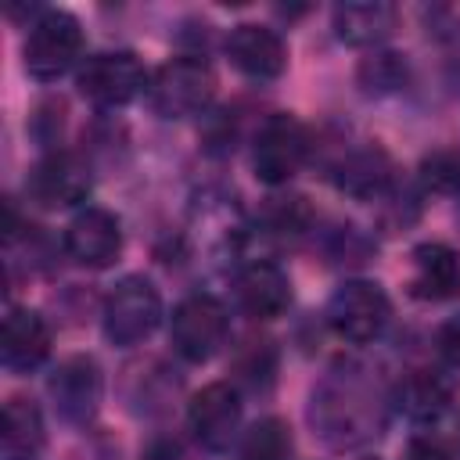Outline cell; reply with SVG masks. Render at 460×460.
I'll return each instance as SVG.
<instances>
[{
	"instance_id": "1",
	"label": "cell",
	"mask_w": 460,
	"mask_h": 460,
	"mask_svg": "<svg viewBox=\"0 0 460 460\" xmlns=\"http://www.w3.org/2000/svg\"><path fill=\"white\" fill-rule=\"evenodd\" d=\"M147 104L158 119H187L212 104L216 97V72L198 54H180L155 68L147 79Z\"/></svg>"
},
{
	"instance_id": "2",
	"label": "cell",
	"mask_w": 460,
	"mask_h": 460,
	"mask_svg": "<svg viewBox=\"0 0 460 460\" xmlns=\"http://www.w3.org/2000/svg\"><path fill=\"white\" fill-rule=\"evenodd\" d=\"M83 58V25L61 7H47L29 22L22 43V65L32 79L54 83Z\"/></svg>"
},
{
	"instance_id": "3",
	"label": "cell",
	"mask_w": 460,
	"mask_h": 460,
	"mask_svg": "<svg viewBox=\"0 0 460 460\" xmlns=\"http://www.w3.org/2000/svg\"><path fill=\"white\" fill-rule=\"evenodd\" d=\"M101 323H104V338L111 345H119V349L140 345L162 323V295H158V288L140 273L122 277L104 298Z\"/></svg>"
},
{
	"instance_id": "4",
	"label": "cell",
	"mask_w": 460,
	"mask_h": 460,
	"mask_svg": "<svg viewBox=\"0 0 460 460\" xmlns=\"http://www.w3.org/2000/svg\"><path fill=\"white\" fill-rule=\"evenodd\" d=\"M309 129L298 115L291 111H273L259 133H255V144H252V172L255 180L270 183V187H280L288 183L309 158Z\"/></svg>"
},
{
	"instance_id": "5",
	"label": "cell",
	"mask_w": 460,
	"mask_h": 460,
	"mask_svg": "<svg viewBox=\"0 0 460 460\" xmlns=\"http://www.w3.org/2000/svg\"><path fill=\"white\" fill-rule=\"evenodd\" d=\"M147 79L151 75L133 50L90 54L75 72L79 93L97 108H122V104L137 101L140 93H147Z\"/></svg>"
},
{
	"instance_id": "6",
	"label": "cell",
	"mask_w": 460,
	"mask_h": 460,
	"mask_svg": "<svg viewBox=\"0 0 460 460\" xmlns=\"http://www.w3.org/2000/svg\"><path fill=\"white\" fill-rule=\"evenodd\" d=\"M392 302L377 280H341L327 298V323L352 345H370L388 327Z\"/></svg>"
},
{
	"instance_id": "7",
	"label": "cell",
	"mask_w": 460,
	"mask_h": 460,
	"mask_svg": "<svg viewBox=\"0 0 460 460\" xmlns=\"http://www.w3.org/2000/svg\"><path fill=\"white\" fill-rule=\"evenodd\" d=\"M230 334V313L216 295H187L169 316V341L187 363H208Z\"/></svg>"
},
{
	"instance_id": "8",
	"label": "cell",
	"mask_w": 460,
	"mask_h": 460,
	"mask_svg": "<svg viewBox=\"0 0 460 460\" xmlns=\"http://www.w3.org/2000/svg\"><path fill=\"white\" fill-rule=\"evenodd\" d=\"M241 392L226 381H212L201 392H194L187 406V424L205 449L223 453L241 438Z\"/></svg>"
},
{
	"instance_id": "9",
	"label": "cell",
	"mask_w": 460,
	"mask_h": 460,
	"mask_svg": "<svg viewBox=\"0 0 460 460\" xmlns=\"http://www.w3.org/2000/svg\"><path fill=\"white\" fill-rule=\"evenodd\" d=\"M90 190H93L90 165L72 151L43 155L25 180V194L43 208H72V205L86 201Z\"/></svg>"
},
{
	"instance_id": "10",
	"label": "cell",
	"mask_w": 460,
	"mask_h": 460,
	"mask_svg": "<svg viewBox=\"0 0 460 460\" xmlns=\"http://www.w3.org/2000/svg\"><path fill=\"white\" fill-rule=\"evenodd\" d=\"M65 255L83 270H108L122 252V223L115 212L86 205L65 226Z\"/></svg>"
},
{
	"instance_id": "11",
	"label": "cell",
	"mask_w": 460,
	"mask_h": 460,
	"mask_svg": "<svg viewBox=\"0 0 460 460\" xmlns=\"http://www.w3.org/2000/svg\"><path fill=\"white\" fill-rule=\"evenodd\" d=\"M47 392L50 402L58 410V417H65L68 424H86L104 395V377L97 359L90 356H68L54 367V374L47 377Z\"/></svg>"
},
{
	"instance_id": "12",
	"label": "cell",
	"mask_w": 460,
	"mask_h": 460,
	"mask_svg": "<svg viewBox=\"0 0 460 460\" xmlns=\"http://www.w3.org/2000/svg\"><path fill=\"white\" fill-rule=\"evenodd\" d=\"M226 58L241 75L259 79V83L277 79L288 68V47H284L280 32L270 25H259V22H241L230 29Z\"/></svg>"
},
{
	"instance_id": "13",
	"label": "cell",
	"mask_w": 460,
	"mask_h": 460,
	"mask_svg": "<svg viewBox=\"0 0 460 460\" xmlns=\"http://www.w3.org/2000/svg\"><path fill=\"white\" fill-rule=\"evenodd\" d=\"M234 295L252 320H277L291 305V280L273 259H252L237 270Z\"/></svg>"
},
{
	"instance_id": "14",
	"label": "cell",
	"mask_w": 460,
	"mask_h": 460,
	"mask_svg": "<svg viewBox=\"0 0 460 460\" xmlns=\"http://www.w3.org/2000/svg\"><path fill=\"white\" fill-rule=\"evenodd\" d=\"M406 288L420 302H446L460 295V252L442 241H424L410 252Z\"/></svg>"
},
{
	"instance_id": "15",
	"label": "cell",
	"mask_w": 460,
	"mask_h": 460,
	"mask_svg": "<svg viewBox=\"0 0 460 460\" xmlns=\"http://www.w3.org/2000/svg\"><path fill=\"white\" fill-rule=\"evenodd\" d=\"M50 356V327L36 309L11 305L0 334V359L11 374H29Z\"/></svg>"
},
{
	"instance_id": "16",
	"label": "cell",
	"mask_w": 460,
	"mask_h": 460,
	"mask_svg": "<svg viewBox=\"0 0 460 460\" xmlns=\"http://www.w3.org/2000/svg\"><path fill=\"white\" fill-rule=\"evenodd\" d=\"M395 402L413 424H438L456 402V381L446 370L417 367L399 381Z\"/></svg>"
},
{
	"instance_id": "17",
	"label": "cell",
	"mask_w": 460,
	"mask_h": 460,
	"mask_svg": "<svg viewBox=\"0 0 460 460\" xmlns=\"http://www.w3.org/2000/svg\"><path fill=\"white\" fill-rule=\"evenodd\" d=\"M334 36L349 47H377L395 29V7L385 0H349L331 14Z\"/></svg>"
},
{
	"instance_id": "18",
	"label": "cell",
	"mask_w": 460,
	"mask_h": 460,
	"mask_svg": "<svg viewBox=\"0 0 460 460\" xmlns=\"http://www.w3.org/2000/svg\"><path fill=\"white\" fill-rule=\"evenodd\" d=\"M47 446L43 413L36 402L14 395L4 406V431H0V460H40Z\"/></svg>"
},
{
	"instance_id": "19",
	"label": "cell",
	"mask_w": 460,
	"mask_h": 460,
	"mask_svg": "<svg viewBox=\"0 0 460 460\" xmlns=\"http://www.w3.org/2000/svg\"><path fill=\"white\" fill-rule=\"evenodd\" d=\"M338 187L349 190L352 198H385L388 187H392V165L385 158V151L377 147H359V151H349L338 169Z\"/></svg>"
},
{
	"instance_id": "20",
	"label": "cell",
	"mask_w": 460,
	"mask_h": 460,
	"mask_svg": "<svg viewBox=\"0 0 460 460\" xmlns=\"http://www.w3.org/2000/svg\"><path fill=\"white\" fill-rule=\"evenodd\" d=\"M291 428L280 417H262L237 438V460H288Z\"/></svg>"
},
{
	"instance_id": "21",
	"label": "cell",
	"mask_w": 460,
	"mask_h": 460,
	"mask_svg": "<svg viewBox=\"0 0 460 460\" xmlns=\"http://www.w3.org/2000/svg\"><path fill=\"white\" fill-rule=\"evenodd\" d=\"M356 79H359L363 93L385 97V93H395V90L406 86L410 68H406V58H402V54H395V50H374L370 58L359 61Z\"/></svg>"
},
{
	"instance_id": "22",
	"label": "cell",
	"mask_w": 460,
	"mask_h": 460,
	"mask_svg": "<svg viewBox=\"0 0 460 460\" xmlns=\"http://www.w3.org/2000/svg\"><path fill=\"white\" fill-rule=\"evenodd\" d=\"M417 180L431 194H456L460 190V147H435L420 158Z\"/></svg>"
},
{
	"instance_id": "23",
	"label": "cell",
	"mask_w": 460,
	"mask_h": 460,
	"mask_svg": "<svg viewBox=\"0 0 460 460\" xmlns=\"http://www.w3.org/2000/svg\"><path fill=\"white\" fill-rule=\"evenodd\" d=\"M309 205H305V198H298V194H288V198H270V205L262 208V223H266V230H273V234H302L305 226H309Z\"/></svg>"
},
{
	"instance_id": "24",
	"label": "cell",
	"mask_w": 460,
	"mask_h": 460,
	"mask_svg": "<svg viewBox=\"0 0 460 460\" xmlns=\"http://www.w3.org/2000/svg\"><path fill=\"white\" fill-rule=\"evenodd\" d=\"M435 352H438V359H442L446 367L460 370V313H453V316L438 327V334H435Z\"/></svg>"
},
{
	"instance_id": "25",
	"label": "cell",
	"mask_w": 460,
	"mask_h": 460,
	"mask_svg": "<svg viewBox=\"0 0 460 460\" xmlns=\"http://www.w3.org/2000/svg\"><path fill=\"white\" fill-rule=\"evenodd\" d=\"M402 460H449V453H446V446H442L438 438H431V435H417V438H410Z\"/></svg>"
}]
</instances>
